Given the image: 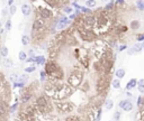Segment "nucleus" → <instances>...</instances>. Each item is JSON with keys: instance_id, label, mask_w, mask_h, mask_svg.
<instances>
[{"instance_id": "nucleus-40", "label": "nucleus", "mask_w": 144, "mask_h": 121, "mask_svg": "<svg viewBox=\"0 0 144 121\" xmlns=\"http://www.w3.org/2000/svg\"><path fill=\"white\" fill-rule=\"evenodd\" d=\"M7 9H2V11H1V16H3V17H5V16H7Z\"/></svg>"}, {"instance_id": "nucleus-1", "label": "nucleus", "mask_w": 144, "mask_h": 121, "mask_svg": "<svg viewBox=\"0 0 144 121\" xmlns=\"http://www.w3.org/2000/svg\"><path fill=\"white\" fill-rule=\"evenodd\" d=\"M72 93H73V89L69 84H64V83L59 82L55 85V91H54L52 99L55 100V101H62L63 99L70 97Z\"/></svg>"}, {"instance_id": "nucleus-47", "label": "nucleus", "mask_w": 144, "mask_h": 121, "mask_svg": "<svg viewBox=\"0 0 144 121\" xmlns=\"http://www.w3.org/2000/svg\"><path fill=\"white\" fill-rule=\"evenodd\" d=\"M126 95H127V97H132V93H131V92H126Z\"/></svg>"}, {"instance_id": "nucleus-43", "label": "nucleus", "mask_w": 144, "mask_h": 121, "mask_svg": "<svg viewBox=\"0 0 144 121\" xmlns=\"http://www.w3.org/2000/svg\"><path fill=\"white\" fill-rule=\"evenodd\" d=\"M125 48H126V46H125V45H123V46H121V47H119V51H118V52H122V51H124Z\"/></svg>"}, {"instance_id": "nucleus-26", "label": "nucleus", "mask_w": 144, "mask_h": 121, "mask_svg": "<svg viewBox=\"0 0 144 121\" xmlns=\"http://www.w3.org/2000/svg\"><path fill=\"white\" fill-rule=\"evenodd\" d=\"M114 5H115V2H114V1H109L107 5H106V8H105V9L107 10V11H111L112 9H114V7H115Z\"/></svg>"}, {"instance_id": "nucleus-21", "label": "nucleus", "mask_w": 144, "mask_h": 121, "mask_svg": "<svg viewBox=\"0 0 144 121\" xmlns=\"http://www.w3.org/2000/svg\"><path fill=\"white\" fill-rule=\"evenodd\" d=\"M132 51H133L134 53H135V52H136V53H140V52L142 51V46H141V44H140V43H136V44H135L134 46L132 47Z\"/></svg>"}, {"instance_id": "nucleus-50", "label": "nucleus", "mask_w": 144, "mask_h": 121, "mask_svg": "<svg viewBox=\"0 0 144 121\" xmlns=\"http://www.w3.org/2000/svg\"><path fill=\"white\" fill-rule=\"evenodd\" d=\"M2 28V24H1V22H0V29Z\"/></svg>"}, {"instance_id": "nucleus-39", "label": "nucleus", "mask_w": 144, "mask_h": 121, "mask_svg": "<svg viewBox=\"0 0 144 121\" xmlns=\"http://www.w3.org/2000/svg\"><path fill=\"white\" fill-rule=\"evenodd\" d=\"M141 121H144V109L141 110Z\"/></svg>"}, {"instance_id": "nucleus-32", "label": "nucleus", "mask_w": 144, "mask_h": 121, "mask_svg": "<svg viewBox=\"0 0 144 121\" xmlns=\"http://www.w3.org/2000/svg\"><path fill=\"white\" fill-rule=\"evenodd\" d=\"M16 11H17V7H16L15 5L10 6V8H9V12H10V15H15V14H16Z\"/></svg>"}, {"instance_id": "nucleus-34", "label": "nucleus", "mask_w": 144, "mask_h": 121, "mask_svg": "<svg viewBox=\"0 0 144 121\" xmlns=\"http://www.w3.org/2000/svg\"><path fill=\"white\" fill-rule=\"evenodd\" d=\"M100 118H101V109L99 108V109H98V111H97V117H96V121H99V120H100Z\"/></svg>"}, {"instance_id": "nucleus-3", "label": "nucleus", "mask_w": 144, "mask_h": 121, "mask_svg": "<svg viewBox=\"0 0 144 121\" xmlns=\"http://www.w3.org/2000/svg\"><path fill=\"white\" fill-rule=\"evenodd\" d=\"M55 109L60 112V113H70L73 111L74 106L71 102H65V101H55L54 103Z\"/></svg>"}, {"instance_id": "nucleus-30", "label": "nucleus", "mask_w": 144, "mask_h": 121, "mask_svg": "<svg viewBox=\"0 0 144 121\" xmlns=\"http://www.w3.org/2000/svg\"><path fill=\"white\" fill-rule=\"evenodd\" d=\"M136 6L140 10H144V1H141V0H138L136 1Z\"/></svg>"}, {"instance_id": "nucleus-16", "label": "nucleus", "mask_w": 144, "mask_h": 121, "mask_svg": "<svg viewBox=\"0 0 144 121\" xmlns=\"http://www.w3.org/2000/svg\"><path fill=\"white\" fill-rule=\"evenodd\" d=\"M34 60H35V63L40 64V65L45 64V57H44L43 55H41V56H35V57H34Z\"/></svg>"}, {"instance_id": "nucleus-10", "label": "nucleus", "mask_w": 144, "mask_h": 121, "mask_svg": "<svg viewBox=\"0 0 144 121\" xmlns=\"http://www.w3.org/2000/svg\"><path fill=\"white\" fill-rule=\"evenodd\" d=\"M20 102L22 103H27L29 100L32 99L33 97V93L31 92V90L28 89V86L27 87H24V89L22 90V92H20Z\"/></svg>"}, {"instance_id": "nucleus-51", "label": "nucleus", "mask_w": 144, "mask_h": 121, "mask_svg": "<svg viewBox=\"0 0 144 121\" xmlns=\"http://www.w3.org/2000/svg\"><path fill=\"white\" fill-rule=\"evenodd\" d=\"M2 120V117H0V121H1Z\"/></svg>"}, {"instance_id": "nucleus-36", "label": "nucleus", "mask_w": 144, "mask_h": 121, "mask_svg": "<svg viewBox=\"0 0 144 121\" xmlns=\"http://www.w3.org/2000/svg\"><path fill=\"white\" fill-rule=\"evenodd\" d=\"M72 11V8L71 7H64L63 8V12H66V14H70Z\"/></svg>"}, {"instance_id": "nucleus-18", "label": "nucleus", "mask_w": 144, "mask_h": 121, "mask_svg": "<svg viewBox=\"0 0 144 121\" xmlns=\"http://www.w3.org/2000/svg\"><path fill=\"white\" fill-rule=\"evenodd\" d=\"M12 65H14V63H12L11 58H6V60H3V66H5V67L10 69Z\"/></svg>"}, {"instance_id": "nucleus-33", "label": "nucleus", "mask_w": 144, "mask_h": 121, "mask_svg": "<svg viewBox=\"0 0 144 121\" xmlns=\"http://www.w3.org/2000/svg\"><path fill=\"white\" fill-rule=\"evenodd\" d=\"M114 119H115V120H119L121 119V112L119 111H116L115 113H114Z\"/></svg>"}, {"instance_id": "nucleus-12", "label": "nucleus", "mask_w": 144, "mask_h": 121, "mask_svg": "<svg viewBox=\"0 0 144 121\" xmlns=\"http://www.w3.org/2000/svg\"><path fill=\"white\" fill-rule=\"evenodd\" d=\"M20 10H22V14L24 16H29L32 12V6L28 5V3H23L22 7H20Z\"/></svg>"}, {"instance_id": "nucleus-49", "label": "nucleus", "mask_w": 144, "mask_h": 121, "mask_svg": "<svg viewBox=\"0 0 144 121\" xmlns=\"http://www.w3.org/2000/svg\"><path fill=\"white\" fill-rule=\"evenodd\" d=\"M141 46H142V49H143V48H144V41H143V43L141 44Z\"/></svg>"}, {"instance_id": "nucleus-29", "label": "nucleus", "mask_w": 144, "mask_h": 121, "mask_svg": "<svg viewBox=\"0 0 144 121\" xmlns=\"http://www.w3.org/2000/svg\"><path fill=\"white\" fill-rule=\"evenodd\" d=\"M86 5H87L88 8L95 7L96 6V1H95V0H88V1H86Z\"/></svg>"}, {"instance_id": "nucleus-35", "label": "nucleus", "mask_w": 144, "mask_h": 121, "mask_svg": "<svg viewBox=\"0 0 144 121\" xmlns=\"http://www.w3.org/2000/svg\"><path fill=\"white\" fill-rule=\"evenodd\" d=\"M40 76H41V81H44V80H45V77H46V73L44 72V71H41Z\"/></svg>"}, {"instance_id": "nucleus-48", "label": "nucleus", "mask_w": 144, "mask_h": 121, "mask_svg": "<svg viewBox=\"0 0 144 121\" xmlns=\"http://www.w3.org/2000/svg\"><path fill=\"white\" fill-rule=\"evenodd\" d=\"M2 101V94H1V91H0V102Z\"/></svg>"}, {"instance_id": "nucleus-28", "label": "nucleus", "mask_w": 144, "mask_h": 121, "mask_svg": "<svg viewBox=\"0 0 144 121\" xmlns=\"http://www.w3.org/2000/svg\"><path fill=\"white\" fill-rule=\"evenodd\" d=\"M17 108H18V103H15V104H12L11 107H9V110H8V113H12V112H14Z\"/></svg>"}, {"instance_id": "nucleus-24", "label": "nucleus", "mask_w": 144, "mask_h": 121, "mask_svg": "<svg viewBox=\"0 0 144 121\" xmlns=\"http://www.w3.org/2000/svg\"><path fill=\"white\" fill-rule=\"evenodd\" d=\"M9 80H10L12 83L18 82V75H17L16 73H11V74L9 75Z\"/></svg>"}, {"instance_id": "nucleus-23", "label": "nucleus", "mask_w": 144, "mask_h": 121, "mask_svg": "<svg viewBox=\"0 0 144 121\" xmlns=\"http://www.w3.org/2000/svg\"><path fill=\"white\" fill-rule=\"evenodd\" d=\"M65 121H82V120L78 115H69V117H66Z\"/></svg>"}, {"instance_id": "nucleus-8", "label": "nucleus", "mask_w": 144, "mask_h": 121, "mask_svg": "<svg viewBox=\"0 0 144 121\" xmlns=\"http://www.w3.org/2000/svg\"><path fill=\"white\" fill-rule=\"evenodd\" d=\"M37 16L41 17L42 19H50L53 17V11L50 8L46 7H39L37 8Z\"/></svg>"}, {"instance_id": "nucleus-15", "label": "nucleus", "mask_w": 144, "mask_h": 121, "mask_svg": "<svg viewBox=\"0 0 144 121\" xmlns=\"http://www.w3.org/2000/svg\"><path fill=\"white\" fill-rule=\"evenodd\" d=\"M125 70L124 69H117V71H116V77H117V80H118V78H123V77H124L125 76Z\"/></svg>"}, {"instance_id": "nucleus-46", "label": "nucleus", "mask_w": 144, "mask_h": 121, "mask_svg": "<svg viewBox=\"0 0 144 121\" xmlns=\"http://www.w3.org/2000/svg\"><path fill=\"white\" fill-rule=\"evenodd\" d=\"M127 53H128V54H129V55H132V54H133V53H134V52H133V51H132V48H131V49H128V52H127Z\"/></svg>"}, {"instance_id": "nucleus-22", "label": "nucleus", "mask_w": 144, "mask_h": 121, "mask_svg": "<svg viewBox=\"0 0 144 121\" xmlns=\"http://www.w3.org/2000/svg\"><path fill=\"white\" fill-rule=\"evenodd\" d=\"M131 28L135 30V29H138L140 28V22L138 20H133L132 23H131Z\"/></svg>"}, {"instance_id": "nucleus-44", "label": "nucleus", "mask_w": 144, "mask_h": 121, "mask_svg": "<svg viewBox=\"0 0 144 121\" xmlns=\"http://www.w3.org/2000/svg\"><path fill=\"white\" fill-rule=\"evenodd\" d=\"M7 3H8L9 6H12V5H14V1H12V0H9V1H8Z\"/></svg>"}, {"instance_id": "nucleus-17", "label": "nucleus", "mask_w": 144, "mask_h": 121, "mask_svg": "<svg viewBox=\"0 0 144 121\" xmlns=\"http://www.w3.org/2000/svg\"><path fill=\"white\" fill-rule=\"evenodd\" d=\"M29 43H31V37H29L28 35H23L22 36V44L24 45V46H27Z\"/></svg>"}, {"instance_id": "nucleus-19", "label": "nucleus", "mask_w": 144, "mask_h": 121, "mask_svg": "<svg viewBox=\"0 0 144 121\" xmlns=\"http://www.w3.org/2000/svg\"><path fill=\"white\" fill-rule=\"evenodd\" d=\"M113 107H114L113 100H111V99L106 100V101H105V108H106V109H107V110H111V109H113Z\"/></svg>"}, {"instance_id": "nucleus-38", "label": "nucleus", "mask_w": 144, "mask_h": 121, "mask_svg": "<svg viewBox=\"0 0 144 121\" xmlns=\"http://www.w3.org/2000/svg\"><path fill=\"white\" fill-rule=\"evenodd\" d=\"M137 84H138V86H143L144 87V78H141L140 81H137Z\"/></svg>"}, {"instance_id": "nucleus-31", "label": "nucleus", "mask_w": 144, "mask_h": 121, "mask_svg": "<svg viewBox=\"0 0 144 121\" xmlns=\"http://www.w3.org/2000/svg\"><path fill=\"white\" fill-rule=\"evenodd\" d=\"M35 70H36L35 66H28V67L25 69V72L26 73H33V72H35Z\"/></svg>"}, {"instance_id": "nucleus-20", "label": "nucleus", "mask_w": 144, "mask_h": 121, "mask_svg": "<svg viewBox=\"0 0 144 121\" xmlns=\"http://www.w3.org/2000/svg\"><path fill=\"white\" fill-rule=\"evenodd\" d=\"M18 60L22 61V62H25L27 60V54L25 52H23V51H20L19 54H18Z\"/></svg>"}, {"instance_id": "nucleus-42", "label": "nucleus", "mask_w": 144, "mask_h": 121, "mask_svg": "<svg viewBox=\"0 0 144 121\" xmlns=\"http://www.w3.org/2000/svg\"><path fill=\"white\" fill-rule=\"evenodd\" d=\"M75 15H77V14H72V15H70V17H69V18H70V19H74L75 17H77Z\"/></svg>"}, {"instance_id": "nucleus-9", "label": "nucleus", "mask_w": 144, "mask_h": 121, "mask_svg": "<svg viewBox=\"0 0 144 121\" xmlns=\"http://www.w3.org/2000/svg\"><path fill=\"white\" fill-rule=\"evenodd\" d=\"M83 28L84 29H88V30H90V29H92L95 27L96 25V17H94V16H87V17L83 18Z\"/></svg>"}, {"instance_id": "nucleus-27", "label": "nucleus", "mask_w": 144, "mask_h": 121, "mask_svg": "<svg viewBox=\"0 0 144 121\" xmlns=\"http://www.w3.org/2000/svg\"><path fill=\"white\" fill-rule=\"evenodd\" d=\"M5 29L7 31H9L10 29H11V20L10 19H7V22L5 24Z\"/></svg>"}, {"instance_id": "nucleus-6", "label": "nucleus", "mask_w": 144, "mask_h": 121, "mask_svg": "<svg viewBox=\"0 0 144 121\" xmlns=\"http://www.w3.org/2000/svg\"><path fill=\"white\" fill-rule=\"evenodd\" d=\"M32 30H33V33H40V31H44V30H46L45 20L42 19L41 17H39V16H37L36 19L34 20V23H33Z\"/></svg>"}, {"instance_id": "nucleus-14", "label": "nucleus", "mask_w": 144, "mask_h": 121, "mask_svg": "<svg viewBox=\"0 0 144 121\" xmlns=\"http://www.w3.org/2000/svg\"><path fill=\"white\" fill-rule=\"evenodd\" d=\"M137 84V81H136V78H132V80H131L127 84H126V90H132L133 87H135V85Z\"/></svg>"}, {"instance_id": "nucleus-13", "label": "nucleus", "mask_w": 144, "mask_h": 121, "mask_svg": "<svg viewBox=\"0 0 144 121\" xmlns=\"http://www.w3.org/2000/svg\"><path fill=\"white\" fill-rule=\"evenodd\" d=\"M8 54H9V49H8L7 46H0V56L7 58Z\"/></svg>"}, {"instance_id": "nucleus-2", "label": "nucleus", "mask_w": 144, "mask_h": 121, "mask_svg": "<svg viewBox=\"0 0 144 121\" xmlns=\"http://www.w3.org/2000/svg\"><path fill=\"white\" fill-rule=\"evenodd\" d=\"M111 26H112V22L109 20L108 16H106V14H101L100 17L98 19H96L95 28L97 29V31H99V34L108 33Z\"/></svg>"}, {"instance_id": "nucleus-11", "label": "nucleus", "mask_w": 144, "mask_h": 121, "mask_svg": "<svg viewBox=\"0 0 144 121\" xmlns=\"http://www.w3.org/2000/svg\"><path fill=\"white\" fill-rule=\"evenodd\" d=\"M119 108H122L124 111H131L133 109V104H132V102H129V101H127V100H122V101L119 102Z\"/></svg>"}, {"instance_id": "nucleus-4", "label": "nucleus", "mask_w": 144, "mask_h": 121, "mask_svg": "<svg viewBox=\"0 0 144 121\" xmlns=\"http://www.w3.org/2000/svg\"><path fill=\"white\" fill-rule=\"evenodd\" d=\"M82 82V73L78 72V71H73L71 72L69 77H68V83L71 87H78Z\"/></svg>"}, {"instance_id": "nucleus-5", "label": "nucleus", "mask_w": 144, "mask_h": 121, "mask_svg": "<svg viewBox=\"0 0 144 121\" xmlns=\"http://www.w3.org/2000/svg\"><path fill=\"white\" fill-rule=\"evenodd\" d=\"M109 82H111V76H109V74L107 75H103V76H100L98 78V81H97V91L98 92H104V91H106V89L108 87L109 85Z\"/></svg>"}, {"instance_id": "nucleus-45", "label": "nucleus", "mask_w": 144, "mask_h": 121, "mask_svg": "<svg viewBox=\"0 0 144 121\" xmlns=\"http://www.w3.org/2000/svg\"><path fill=\"white\" fill-rule=\"evenodd\" d=\"M141 102H142V98H138V101H137L138 106H141Z\"/></svg>"}, {"instance_id": "nucleus-7", "label": "nucleus", "mask_w": 144, "mask_h": 121, "mask_svg": "<svg viewBox=\"0 0 144 121\" xmlns=\"http://www.w3.org/2000/svg\"><path fill=\"white\" fill-rule=\"evenodd\" d=\"M79 31H80V36H81V39H83L84 41H91L96 38V35L94 31L91 30H88V29H84L83 27L79 28Z\"/></svg>"}, {"instance_id": "nucleus-41", "label": "nucleus", "mask_w": 144, "mask_h": 121, "mask_svg": "<svg viewBox=\"0 0 144 121\" xmlns=\"http://www.w3.org/2000/svg\"><path fill=\"white\" fill-rule=\"evenodd\" d=\"M138 91H140L141 93H144V87H143V86H138Z\"/></svg>"}, {"instance_id": "nucleus-37", "label": "nucleus", "mask_w": 144, "mask_h": 121, "mask_svg": "<svg viewBox=\"0 0 144 121\" xmlns=\"http://www.w3.org/2000/svg\"><path fill=\"white\" fill-rule=\"evenodd\" d=\"M136 39H137L138 41H142V40H144V34H140V35H137Z\"/></svg>"}, {"instance_id": "nucleus-25", "label": "nucleus", "mask_w": 144, "mask_h": 121, "mask_svg": "<svg viewBox=\"0 0 144 121\" xmlns=\"http://www.w3.org/2000/svg\"><path fill=\"white\" fill-rule=\"evenodd\" d=\"M112 85H113V87L114 89H121V82H119V80H114V81H112Z\"/></svg>"}]
</instances>
